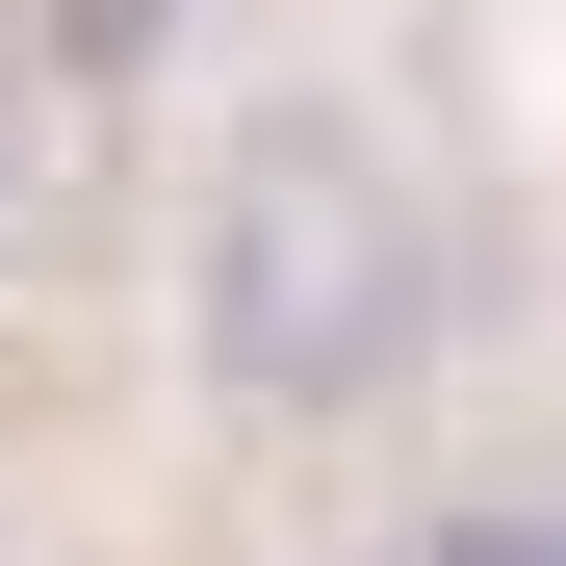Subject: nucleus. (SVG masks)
<instances>
[{"mask_svg": "<svg viewBox=\"0 0 566 566\" xmlns=\"http://www.w3.org/2000/svg\"><path fill=\"white\" fill-rule=\"evenodd\" d=\"M438 360V207L360 104H258L180 207V387L232 438H335Z\"/></svg>", "mask_w": 566, "mask_h": 566, "instance_id": "f257e3e1", "label": "nucleus"}, {"mask_svg": "<svg viewBox=\"0 0 566 566\" xmlns=\"http://www.w3.org/2000/svg\"><path fill=\"white\" fill-rule=\"evenodd\" d=\"M360 566H566V490H463V515H387Z\"/></svg>", "mask_w": 566, "mask_h": 566, "instance_id": "f03ea898", "label": "nucleus"}]
</instances>
